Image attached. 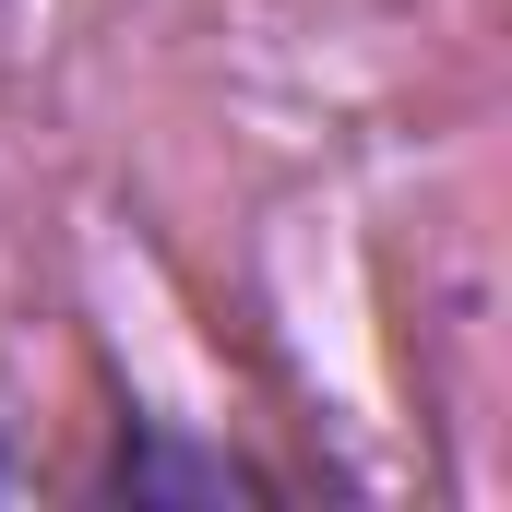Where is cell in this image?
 I'll use <instances>...</instances> for the list:
<instances>
[{"label":"cell","mask_w":512,"mask_h":512,"mask_svg":"<svg viewBox=\"0 0 512 512\" xmlns=\"http://www.w3.org/2000/svg\"><path fill=\"white\" fill-rule=\"evenodd\" d=\"M96 489H108V501H262L274 477H262V465H239V453H215V441L155 429V417H120V441H108Z\"/></svg>","instance_id":"obj_1"}]
</instances>
